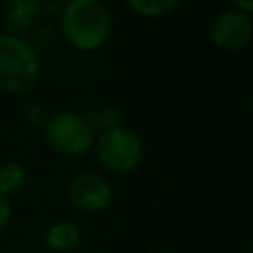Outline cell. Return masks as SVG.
I'll return each mask as SVG.
<instances>
[{
    "label": "cell",
    "mask_w": 253,
    "mask_h": 253,
    "mask_svg": "<svg viewBox=\"0 0 253 253\" xmlns=\"http://www.w3.org/2000/svg\"><path fill=\"white\" fill-rule=\"evenodd\" d=\"M4 26L8 28L10 36L22 38L38 20L42 12V2L38 0H12L4 4Z\"/></svg>",
    "instance_id": "7"
},
{
    "label": "cell",
    "mask_w": 253,
    "mask_h": 253,
    "mask_svg": "<svg viewBox=\"0 0 253 253\" xmlns=\"http://www.w3.org/2000/svg\"><path fill=\"white\" fill-rule=\"evenodd\" d=\"M233 8L243 12V14H249V12H253V2H249V0H233Z\"/></svg>",
    "instance_id": "13"
},
{
    "label": "cell",
    "mask_w": 253,
    "mask_h": 253,
    "mask_svg": "<svg viewBox=\"0 0 253 253\" xmlns=\"http://www.w3.org/2000/svg\"><path fill=\"white\" fill-rule=\"evenodd\" d=\"M111 12L101 0H71L61 14L65 40L81 51L101 47L111 34Z\"/></svg>",
    "instance_id": "1"
},
{
    "label": "cell",
    "mask_w": 253,
    "mask_h": 253,
    "mask_svg": "<svg viewBox=\"0 0 253 253\" xmlns=\"http://www.w3.org/2000/svg\"><path fill=\"white\" fill-rule=\"evenodd\" d=\"M97 156L111 172L125 174L138 166L142 158V142L132 130L125 126H115L99 136Z\"/></svg>",
    "instance_id": "4"
},
{
    "label": "cell",
    "mask_w": 253,
    "mask_h": 253,
    "mask_svg": "<svg viewBox=\"0 0 253 253\" xmlns=\"http://www.w3.org/2000/svg\"><path fill=\"white\" fill-rule=\"evenodd\" d=\"M10 215H12V208L8 204V198L0 196V231L6 227V223L10 221Z\"/></svg>",
    "instance_id": "12"
},
{
    "label": "cell",
    "mask_w": 253,
    "mask_h": 253,
    "mask_svg": "<svg viewBox=\"0 0 253 253\" xmlns=\"http://www.w3.org/2000/svg\"><path fill=\"white\" fill-rule=\"evenodd\" d=\"M211 40L223 49H241L253 36V22L249 14L235 8L221 12L211 24Z\"/></svg>",
    "instance_id": "6"
},
{
    "label": "cell",
    "mask_w": 253,
    "mask_h": 253,
    "mask_svg": "<svg viewBox=\"0 0 253 253\" xmlns=\"http://www.w3.org/2000/svg\"><path fill=\"white\" fill-rule=\"evenodd\" d=\"M99 119H101V123L107 126L105 130L115 128V126H121V113H119V109H115V107L103 109L101 115H99Z\"/></svg>",
    "instance_id": "11"
},
{
    "label": "cell",
    "mask_w": 253,
    "mask_h": 253,
    "mask_svg": "<svg viewBox=\"0 0 253 253\" xmlns=\"http://www.w3.org/2000/svg\"><path fill=\"white\" fill-rule=\"evenodd\" d=\"M26 184V170L20 162L8 160L0 166V196L8 198L22 190Z\"/></svg>",
    "instance_id": "9"
},
{
    "label": "cell",
    "mask_w": 253,
    "mask_h": 253,
    "mask_svg": "<svg viewBox=\"0 0 253 253\" xmlns=\"http://www.w3.org/2000/svg\"><path fill=\"white\" fill-rule=\"evenodd\" d=\"M40 75V59L30 42L0 34V93L20 95L34 87Z\"/></svg>",
    "instance_id": "2"
},
{
    "label": "cell",
    "mask_w": 253,
    "mask_h": 253,
    "mask_svg": "<svg viewBox=\"0 0 253 253\" xmlns=\"http://www.w3.org/2000/svg\"><path fill=\"white\" fill-rule=\"evenodd\" d=\"M67 198L81 211H103L113 202V186L95 172H81L67 184Z\"/></svg>",
    "instance_id": "5"
},
{
    "label": "cell",
    "mask_w": 253,
    "mask_h": 253,
    "mask_svg": "<svg viewBox=\"0 0 253 253\" xmlns=\"http://www.w3.org/2000/svg\"><path fill=\"white\" fill-rule=\"evenodd\" d=\"M178 0H128V6L140 14V16H148V18H154V16H164L168 14L170 10L178 8Z\"/></svg>",
    "instance_id": "10"
},
{
    "label": "cell",
    "mask_w": 253,
    "mask_h": 253,
    "mask_svg": "<svg viewBox=\"0 0 253 253\" xmlns=\"http://www.w3.org/2000/svg\"><path fill=\"white\" fill-rule=\"evenodd\" d=\"M251 253H253V245H251Z\"/></svg>",
    "instance_id": "14"
},
{
    "label": "cell",
    "mask_w": 253,
    "mask_h": 253,
    "mask_svg": "<svg viewBox=\"0 0 253 253\" xmlns=\"http://www.w3.org/2000/svg\"><path fill=\"white\" fill-rule=\"evenodd\" d=\"M43 241L53 251H71L81 241V229L73 221H57L47 227Z\"/></svg>",
    "instance_id": "8"
},
{
    "label": "cell",
    "mask_w": 253,
    "mask_h": 253,
    "mask_svg": "<svg viewBox=\"0 0 253 253\" xmlns=\"http://www.w3.org/2000/svg\"><path fill=\"white\" fill-rule=\"evenodd\" d=\"M43 138L55 152L77 156L93 146L95 132L85 117L71 111H59L43 121Z\"/></svg>",
    "instance_id": "3"
}]
</instances>
